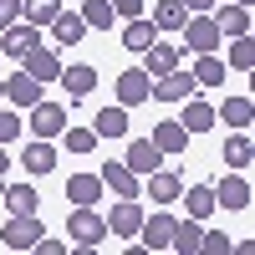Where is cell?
Here are the masks:
<instances>
[{"label":"cell","mask_w":255,"mask_h":255,"mask_svg":"<svg viewBox=\"0 0 255 255\" xmlns=\"http://www.w3.org/2000/svg\"><path fill=\"white\" fill-rule=\"evenodd\" d=\"M184 204H189V220H209V215H215V189H209V184H194V189H184V194H179Z\"/></svg>","instance_id":"obj_24"},{"label":"cell","mask_w":255,"mask_h":255,"mask_svg":"<svg viewBox=\"0 0 255 255\" xmlns=\"http://www.w3.org/2000/svg\"><path fill=\"white\" fill-rule=\"evenodd\" d=\"M46 235L41 230V220L36 215H10L5 220V230H0V240H5V250H36V240Z\"/></svg>","instance_id":"obj_3"},{"label":"cell","mask_w":255,"mask_h":255,"mask_svg":"<svg viewBox=\"0 0 255 255\" xmlns=\"http://www.w3.org/2000/svg\"><path fill=\"white\" fill-rule=\"evenodd\" d=\"M148 87H153V77H148L143 67L118 72V102H123V108H143V102H148Z\"/></svg>","instance_id":"obj_6"},{"label":"cell","mask_w":255,"mask_h":255,"mask_svg":"<svg viewBox=\"0 0 255 255\" xmlns=\"http://www.w3.org/2000/svg\"><path fill=\"white\" fill-rule=\"evenodd\" d=\"M153 148H158V153H184V148H189L184 123H179V118H163V123L153 128Z\"/></svg>","instance_id":"obj_17"},{"label":"cell","mask_w":255,"mask_h":255,"mask_svg":"<svg viewBox=\"0 0 255 255\" xmlns=\"http://www.w3.org/2000/svg\"><path fill=\"white\" fill-rule=\"evenodd\" d=\"M51 36H56V46H77V41L82 36H87V20H82L77 10H61L56 20H51V26H46Z\"/></svg>","instance_id":"obj_18"},{"label":"cell","mask_w":255,"mask_h":255,"mask_svg":"<svg viewBox=\"0 0 255 255\" xmlns=\"http://www.w3.org/2000/svg\"><path fill=\"white\" fill-rule=\"evenodd\" d=\"M174 215H153V220H143L138 225V240H143V250H168V240H174Z\"/></svg>","instance_id":"obj_9"},{"label":"cell","mask_w":255,"mask_h":255,"mask_svg":"<svg viewBox=\"0 0 255 255\" xmlns=\"http://www.w3.org/2000/svg\"><path fill=\"white\" fill-rule=\"evenodd\" d=\"M215 26H220V36H245L250 31V5H235V0L215 5Z\"/></svg>","instance_id":"obj_14"},{"label":"cell","mask_w":255,"mask_h":255,"mask_svg":"<svg viewBox=\"0 0 255 255\" xmlns=\"http://www.w3.org/2000/svg\"><path fill=\"white\" fill-rule=\"evenodd\" d=\"M113 15H128V20L143 15V0H113Z\"/></svg>","instance_id":"obj_40"},{"label":"cell","mask_w":255,"mask_h":255,"mask_svg":"<svg viewBox=\"0 0 255 255\" xmlns=\"http://www.w3.org/2000/svg\"><path fill=\"white\" fill-rule=\"evenodd\" d=\"M215 204H225V209H250V184L230 168V179L215 189Z\"/></svg>","instance_id":"obj_20"},{"label":"cell","mask_w":255,"mask_h":255,"mask_svg":"<svg viewBox=\"0 0 255 255\" xmlns=\"http://www.w3.org/2000/svg\"><path fill=\"white\" fill-rule=\"evenodd\" d=\"M220 0H184V10H215Z\"/></svg>","instance_id":"obj_42"},{"label":"cell","mask_w":255,"mask_h":255,"mask_svg":"<svg viewBox=\"0 0 255 255\" xmlns=\"http://www.w3.org/2000/svg\"><path fill=\"white\" fill-rule=\"evenodd\" d=\"M194 87H199V82H194V72H179V67H174V72H163L153 87H148V97H158V102H184Z\"/></svg>","instance_id":"obj_4"},{"label":"cell","mask_w":255,"mask_h":255,"mask_svg":"<svg viewBox=\"0 0 255 255\" xmlns=\"http://www.w3.org/2000/svg\"><path fill=\"white\" fill-rule=\"evenodd\" d=\"M15 15H20V0H0V31L15 26Z\"/></svg>","instance_id":"obj_39"},{"label":"cell","mask_w":255,"mask_h":255,"mask_svg":"<svg viewBox=\"0 0 255 255\" xmlns=\"http://www.w3.org/2000/svg\"><path fill=\"white\" fill-rule=\"evenodd\" d=\"M67 235H72L77 245H102V235H108V220H102L92 204H72V215H67Z\"/></svg>","instance_id":"obj_1"},{"label":"cell","mask_w":255,"mask_h":255,"mask_svg":"<svg viewBox=\"0 0 255 255\" xmlns=\"http://www.w3.org/2000/svg\"><path fill=\"white\" fill-rule=\"evenodd\" d=\"M235 5H250V0H235Z\"/></svg>","instance_id":"obj_46"},{"label":"cell","mask_w":255,"mask_h":255,"mask_svg":"<svg viewBox=\"0 0 255 255\" xmlns=\"http://www.w3.org/2000/svg\"><path fill=\"white\" fill-rule=\"evenodd\" d=\"M230 67H235V72H250L255 67V41H250V31L245 36H230Z\"/></svg>","instance_id":"obj_33"},{"label":"cell","mask_w":255,"mask_h":255,"mask_svg":"<svg viewBox=\"0 0 255 255\" xmlns=\"http://www.w3.org/2000/svg\"><path fill=\"white\" fill-rule=\"evenodd\" d=\"M0 97H5V82H0Z\"/></svg>","instance_id":"obj_45"},{"label":"cell","mask_w":255,"mask_h":255,"mask_svg":"<svg viewBox=\"0 0 255 255\" xmlns=\"http://www.w3.org/2000/svg\"><path fill=\"white\" fill-rule=\"evenodd\" d=\"M20 15H26L36 31H46L51 20L61 15V0H20Z\"/></svg>","instance_id":"obj_29"},{"label":"cell","mask_w":255,"mask_h":255,"mask_svg":"<svg viewBox=\"0 0 255 255\" xmlns=\"http://www.w3.org/2000/svg\"><path fill=\"white\" fill-rule=\"evenodd\" d=\"M92 133L97 138H123L128 133V108H123V102H118V108H102L97 123H92Z\"/></svg>","instance_id":"obj_28"},{"label":"cell","mask_w":255,"mask_h":255,"mask_svg":"<svg viewBox=\"0 0 255 255\" xmlns=\"http://www.w3.org/2000/svg\"><path fill=\"white\" fill-rule=\"evenodd\" d=\"M250 118H255V102H250V97H230L225 108L215 113V123H230L235 133H245V128H250Z\"/></svg>","instance_id":"obj_22"},{"label":"cell","mask_w":255,"mask_h":255,"mask_svg":"<svg viewBox=\"0 0 255 255\" xmlns=\"http://www.w3.org/2000/svg\"><path fill=\"white\" fill-rule=\"evenodd\" d=\"M97 179H102V189H113V194H123V199H138V194H143V184H138V174H133L128 163H113V158H108Z\"/></svg>","instance_id":"obj_5"},{"label":"cell","mask_w":255,"mask_h":255,"mask_svg":"<svg viewBox=\"0 0 255 255\" xmlns=\"http://www.w3.org/2000/svg\"><path fill=\"white\" fill-rule=\"evenodd\" d=\"M36 46H41V31L31 26V20H26V26H5V41H0V51H5V56L20 61V56H31Z\"/></svg>","instance_id":"obj_10"},{"label":"cell","mask_w":255,"mask_h":255,"mask_svg":"<svg viewBox=\"0 0 255 255\" xmlns=\"http://www.w3.org/2000/svg\"><path fill=\"white\" fill-rule=\"evenodd\" d=\"M199 250H215V255H230V250H235V240H230V235H220V230H204V235H199Z\"/></svg>","instance_id":"obj_37"},{"label":"cell","mask_w":255,"mask_h":255,"mask_svg":"<svg viewBox=\"0 0 255 255\" xmlns=\"http://www.w3.org/2000/svg\"><path fill=\"white\" fill-rule=\"evenodd\" d=\"M179 123H184V133H189V138H199V133H209V128H215V108H209V102H199L194 92H189V97H184V118H179Z\"/></svg>","instance_id":"obj_11"},{"label":"cell","mask_w":255,"mask_h":255,"mask_svg":"<svg viewBox=\"0 0 255 255\" xmlns=\"http://www.w3.org/2000/svg\"><path fill=\"white\" fill-rule=\"evenodd\" d=\"M20 163H26V174H31V179H41V174H51V168H56V148H51L46 138H36L26 153H20Z\"/></svg>","instance_id":"obj_19"},{"label":"cell","mask_w":255,"mask_h":255,"mask_svg":"<svg viewBox=\"0 0 255 255\" xmlns=\"http://www.w3.org/2000/svg\"><path fill=\"white\" fill-rule=\"evenodd\" d=\"M36 250H41V255H61L67 245H61V240H46V235H41V240H36Z\"/></svg>","instance_id":"obj_41"},{"label":"cell","mask_w":255,"mask_h":255,"mask_svg":"<svg viewBox=\"0 0 255 255\" xmlns=\"http://www.w3.org/2000/svg\"><path fill=\"white\" fill-rule=\"evenodd\" d=\"M5 97L15 102L20 113H26V108H36V102H41V82H36L31 72H15V77L5 82Z\"/></svg>","instance_id":"obj_16"},{"label":"cell","mask_w":255,"mask_h":255,"mask_svg":"<svg viewBox=\"0 0 255 255\" xmlns=\"http://www.w3.org/2000/svg\"><path fill=\"white\" fill-rule=\"evenodd\" d=\"M0 199H5V184H0Z\"/></svg>","instance_id":"obj_44"},{"label":"cell","mask_w":255,"mask_h":255,"mask_svg":"<svg viewBox=\"0 0 255 255\" xmlns=\"http://www.w3.org/2000/svg\"><path fill=\"white\" fill-rule=\"evenodd\" d=\"M5 168H10V153H0V174H5Z\"/></svg>","instance_id":"obj_43"},{"label":"cell","mask_w":255,"mask_h":255,"mask_svg":"<svg viewBox=\"0 0 255 255\" xmlns=\"http://www.w3.org/2000/svg\"><path fill=\"white\" fill-rule=\"evenodd\" d=\"M194 82H199V87H220V82H225V67L215 61V51H199V61H194Z\"/></svg>","instance_id":"obj_34"},{"label":"cell","mask_w":255,"mask_h":255,"mask_svg":"<svg viewBox=\"0 0 255 255\" xmlns=\"http://www.w3.org/2000/svg\"><path fill=\"white\" fill-rule=\"evenodd\" d=\"M153 41H158V26H153V20H143V15L128 20V31H123V46H128V51H148Z\"/></svg>","instance_id":"obj_23"},{"label":"cell","mask_w":255,"mask_h":255,"mask_svg":"<svg viewBox=\"0 0 255 255\" xmlns=\"http://www.w3.org/2000/svg\"><path fill=\"white\" fill-rule=\"evenodd\" d=\"M184 20H189L184 0H158V5H153V26H158V31H179Z\"/></svg>","instance_id":"obj_31"},{"label":"cell","mask_w":255,"mask_h":255,"mask_svg":"<svg viewBox=\"0 0 255 255\" xmlns=\"http://www.w3.org/2000/svg\"><path fill=\"white\" fill-rule=\"evenodd\" d=\"M220 153H225V163L235 168V174H245L250 158H255V148H250V138H245V133H230V143L220 148Z\"/></svg>","instance_id":"obj_30"},{"label":"cell","mask_w":255,"mask_h":255,"mask_svg":"<svg viewBox=\"0 0 255 255\" xmlns=\"http://www.w3.org/2000/svg\"><path fill=\"white\" fill-rule=\"evenodd\" d=\"M26 113H31V133L36 138H56L61 128H67V108H56V102H36Z\"/></svg>","instance_id":"obj_7"},{"label":"cell","mask_w":255,"mask_h":255,"mask_svg":"<svg viewBox=\"0 0 255 255\" xmlns=\"http://www.w3.org/2000/svg\"><path fill=\"white\" fill-rule=\"evenodd\" d=\"M128 168H133V174H153V168L163 163V153L153 148V138H133L128 143V158H123Z\"/></svg>","instance_id":"obj_15"},{"label":"cell","mask_w":255,"mask_h":255,"mask_svg":"<svg viewBox=\"0 0 255 255\" xmlns=\"http://www.w3.org/2000/svg\"><path fill=\"white\" fill-rule=\"evenodd\" d=\"M77 15L87 20V26H97V31H102V26H113V0H87Z\"/></svg>","instance_id":"obj_35"},{"label":"cell","mask_w":255,"mask_h":255,"mask_svg":"<svg viewBox=\"0 0 255 255\" xmlns=\"http://www.w3.org/2000/svg\"><path fill=\"white\" fill-rule=\"evenodd\" d=\"M61 133H67V148H72V153H92V148H97V133H92V128H61Z\"/></svg>","instance_id":"obj_36"},{"label":"cell","mask_w":255,"mask_h":255,"mask_svg":"<svg viewBox=\"0 0 255 255\" xmlns=\"http://www.w3.org/2000/svg\"><path fill=\"white\" fill-rule=\"evenodd\" d=\"M20 138V118L15 113H0V143H15Z\"/></svg>","instance_id":"obj_38"},{"label":"cell","mask_w":255,"mask_h":255,"mask_svg":"<svg viewBox=\"0 0 255 255\" xmlns=\"http://www.w3.org/2000/svg\"><path fill=\"white\" fill-rule=\"evenodd\" d=\"M102 199V179L97 174H72L67 179V204H97Z\"/></svg>","instance_id":"obj_21"},{"label":"cell","mask_w":255,"mask_h":255,"mask_svg":"<svg viewBox=\"0 0 255 255\" xmlns=\"http://www.w3.org/2000/svg\"><path fill=\"white\" fill-rule=\"evenodd\" d=\"M138 225H143V209H138V199H123V204H113V220H108V235L128 240V235H138Z\"/></svg>","instance_id":"obj_13"},{"label":"cell","mask_w":255,"mask_h":255,"mask_svg":"<svg viewBox=\"0 0 255 255\" xmlns=\"http://www.w3.org/2000/svg\"><path fill=\"white\" fill-rule=\"evenodd\" d=\"M199 235H204V220H179V225H174V240H168V250L194 255V250H199Z\"/></svg>","instance_id":"obj_27"},{"label":"cell","mask_w":255,"mask_h":255,"mask_svg":"<svg viewBox=\"0 0 255 255\" xmlns=\"http://www.w3.org/2000/svg\"><path fill=\"white\" fill-rule=\"evenodd\" d=\"M143 194H153V204H174V199L184 194V179L168 174V168H153V174H148V184H143Z\"/></svg>","instance_id":"obj_12"},{"label":"cell","mask_w":255,"mask_h":255,"mask_svg":"<svg viewBox=\"0 0 255 255\" xmlns=\"http://www.w3.org/2000/svg\"><path fill=\"white\" fill-rule=\"evenodd\" d=\"M61 87L72 92V102H82V97L97 87V67H72V72L61 67Z\"/></svg>","instance_id":"obj_26"},{"label":"cell","mask_w":255,"mask_h":255,"mask_svg":"<svg viewBox=\"0 0 255 255\" xmlns=\"http://www.w3.org/2000/svg\"><path fill=\"white\" fill-rule=\"evenodd\" d=\"M20 72H31L41 87H46V82H56V77H61V56H56V51H46V46H36L31 56H20Z\"/></svg>","instance_id":"obj_8"},{"label":"cell","mask_w":255,"mask_h":255,"mask_svg":"<svg viewBox=\"0 0 255 255\" xmlns=\"http://www.w3.org/2000/svg\"><path fill=\"white\" fill-rule=\"evenodd\" d=\"M174 67H179V51L163 46V41H153V46L143 51V72L148 77H163V72H174Z\"/></svg>","instance_id":"obj_25"},{"label":"cell","mask_w":255,"mask_h":255,"mask_svg":"<svg viewBox=\"0 0 255 255\" xmlns=\"http://www.w3.org/2000/svg\"><path fill=\"white\" fill-rule=\"evenodd\" d=\"M179 31H184V46L194 51V56H199V51H220V41H225L220 26H215V15H204V10H194Z\"/></svg>","instance_id":"obj_2"},{"label":"cell","mask_w":255,"mask_h":255,"mask_svg":"<svg viewBox=\"0 0 255 255\" xmlns=\"http://www.w3.org/2000/svg\"><path fill=\"white\" fill-rule=\"evenodd\" d=\"M5 204H10V215H36V209H41V194H36L31 184H10V189H5Z\"/></svg>","instance_id":"obj_32"}]
</instances>
